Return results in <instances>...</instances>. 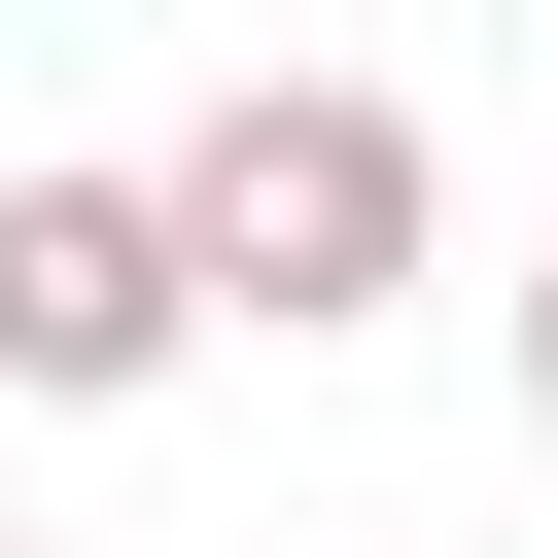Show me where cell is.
<instances>
[{
  "label": "cell",
  "instance_id": "6da1fadb",
  "mask_svg": "<svg viewBox=\"0 0 558 558\" xmlns=\"http://www.w3.org/2000/svg\"><path fill=\"white\" fill-rule=\"evenodd\" d=\"M174 244H209V349H349V314H418L453 174H418L384 70H244V105L174 140Z\"/></svg>",
  "mask_w": 558,
  "mask_h": 558
},
{
  "label": "cell",
  "instance_id": "7a4b0ae2",
  "mask_svg": "<svg viewBox=\"0 0 558 558\" xmlns=\"http://www.w3.org/2000/svg\"><path fill=\"white\" fill-rule=\"evenodd\" d=\"M174 349H209L174 174H0V384H35V418H140Z\"/></svg>",
  "mask_w": 558,
  "mask_h": 558
},
{
  "label": "cell",
  "instance_id": "3957f363",
  "mask_svg": "<svg viewBox=\"0 0 558 558\" xmlns=\"http://www.w3.org/2000/svg\"><path fill=\"white\" fill-rule=\"evenodd\" d=\"M523 453H558V279H523Z\"/></svg>",
  "mask_w": 558,
  "mask_h": 558
},
{
  "label": "cell",
  "instance_id": "277c9868",
  "mask_svg": "<svg viewBox=\"0 0 558 558\" xmlns=\"http://www.w3.org/2000/svg\"><path fill=\"white\" fill-rule=\"evenodd\" d=\"M0 558H35V523H0Z\"/></svg>",
  "mask_w": 558,
  "mask_h": 558
}]
</instances>
